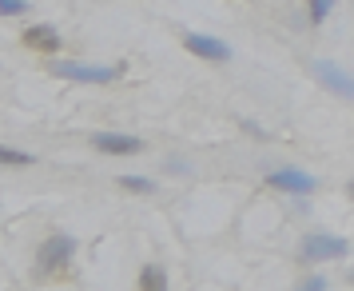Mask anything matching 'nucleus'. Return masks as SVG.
<instances>
[{"label": "nucleus", "mask_w": 354, "mask_h": 291, "mask_svg": "<svg viewBox=\"0 0 354 291\" xmlns=\"http://www.w3.org/2000/svg\"><path fill=\"white\" fill-rule=\"evenodd\" d=\"M330 8H335V0H306V20L322 24V20L330 17Z\"/></svg>", "instance_id": "f8f14e48"}, {"label": "nucleus", "mask_w": 354, "mask_h": 291, "mask_svg": "<svg viewBox=\"0 0 354 291\" xmlns=\"http://www.w3.org/2000/svg\"><path fill=\"white\" fill-rule=\"evenodd\" d=\"M120 188H124V192H140V195H156L160 192V184L147 179V176H120Z\"/></svg>", "instance_id": "9d476101"}, {"label": "nucleus", "mask_w": 354, "mask_h": 291, "mask_svg": "<svg viewBox=\"0 0 354 291\" xmlns=\"http://www.w3.org/2000/svg\"><path fill=\"white\" fill-rule=\"evenodd\" d=\"M183 48L199 56V60H211V64H227L231 60V44L219 40V36H203V33H183Z\"/></svg>", "instance_id": "423d86ee"}, {"label": "nucleus", "mask_w": 354, "mask_h": 291, "mask_svg": "<svg viewBox=\"0 0 354 291\" xmlns=\"http://www.w3.org/2000/svg\"><path fill=\"white\" fill-rule=\"evenodd\" d=\"M140 291H171V279L160 263H144L140 267Z\"/></svg>", "instance_id": "1a4fd4ad"}, {"label": "nucleus", "mask_w": 354, "mask_h": 291, "mask_svg": "<svg viewBox=\"0 0 354 291\" xmlns=\"http://www.w3.org/2000/svg\"><path fill=\"white\" fill-rule=\"evenodd\" d=\"M48 76L72 84H115L124 64H88V60H48Z\"/></svg>", "instance_id": "f03ea898"}, {"label": "nucleus", "mask_w": 354, "mask_h": 291, "mask_svg": "<svg viewBox=\"0 0 354 291\" xmlns=\"http://www.w3.org/2000/svg\"><path fill=\"white\" fill-rule=\"evenodd\" d=\"M267 188L287 195H315L319 192V179L299 172V168H279V172H267Z\"/></svg>", "instance_id": "39448f33"}, {"label": "nucleus", "mask_w": 354, "mask_h": 291, "mask_svg": "<svg viewBox=\"0 0 354 291\" xmlns=\"http://www.w3.org/2000/svg\"><path fill=\"white\" fill-rule=\"evenodd\" d=\"M20 48L36 52V56H56V52L64 48V40H60V28L56 24H28L20 33Z\"/></svg>", "instance_id": "20e7f679"}, {"label": "nucleus", "mask_w": 354, "mask_h": 291, "mask_svg": "<svg viewBox=\"0 0 354 291\" xmlns=\"http://www.w3.org/2000/svg\"><path fill=\"white\" fill-rule=\"evenodd\" d=\"M295 291H326V275L319 272H306L299 283H295Z\"/></svg>", "instance_id": "ddd939ff"}, {"label": "nucleus", "mask_w": 354, "mask_h": 291, "mask_svg": "<svg viewBox=\"0 0 354 291\" xmlns=\"http://www.w3.org/2000/svg\"><path fill=\"white\" fill-rule=\"evenodd\" d=\"M346 195H351V200H354V179H351V184H346Z\"/></svg>", "instance_id": "2eb2a0df"}, {"label": "nucleus", "mask_w": 354, "mask_h": 291, "mask_svg": "<svg viewBox=\"0 0 354 291\" xmlns=\"http://www.w3.org/2000/svg\"><path fill=\"white\" fill-rule=\"evenodd\" d=\"M346 279H351V283H354V267H351V272H346Z\"/></svg>", "instance_id": "dca6fc26"}, {"label": "nucleus", "mask_w": 354, "mask_h": 291, "mask_svg": "<svg viewBox=\"0 0 354 291\" xmlns=\"http://www.w3.org/2000/svg\"><path fill=\"white\" fill-rule=\"evenodd\" d=\"M351 256V240L342 236H326V231H315L299 243V263L303 267H319V263H330V259H346Z\"/></svg>", "instance_id": "7ed1b4c3"}, {"label": "nucleus", "mask_w": 354, "mask_h": 291, "mask_svg": "<svg viewBox=\"0 0 354 291\" xmlns=\"http://www.w3.org/2000/svg\"><path fill=\"white\" fill-rule=\"evenodd\" d=\"M88 144L96 148V152H104V156H140L147 148L140 136H128V132H96Z\"/></svg>", "instance_id": "0eeeda50"}, {"label": "nucleus", "mask_w": 354, "mask_h": 291, "mask_svg": "<svg viewBox=\"0 0 354 291\" xmlns=\"http://www.w3.org/2000/svg\"><path fill=\"white\" fill-rule=\"evenodd\" d=\"M28 8H32L28 0H0V12H4V17H24Z\"/></svg>", "instance_id": "4468645a"}, {"label": "nucleus", "mask_w": 354, "mask_h": 291, "mask_svg": "<svg viewBox=\"0 0 354 291\" xmlns=\"http://www.w3.org/2000/svg\"><path fill=\"white\" fill-rule=\"evenodd\" d=\"M0 160H4V168H32L36 156H32V152H20V148H12V144H4Z\"/></svg>", "instance_id": "9b49d317"}, {"label": "nucleus", "mask_w": 354, "mask_h": 291, "mask_svg": "<svg viewBox=\"0 0 354 291\" xmlns=\"http://www.w3.org/2000/svg\"><path fill=\"white\" fill-rule=\"evenodd\" d=\"M80 252V240L76 236H68V231H56L48 240L40 243V252H36V275L40 279H52V275H60L72 267V259Z\"/></svg>", "instance_id": "f257e3e1"}, {"label": "nucleus", "mask_w": 354, "mask_h": 291, "mask_svg": "<svg viewBox=\"0 0 354 291\" xmlns=\"http://www.w3.org/2000/svg\"><path fill=\"white\" fill-rule=\"evenodd\" d=\"M310 72H315V76H319V84H322V88H330L335 96L354 100V80L338 64H330V60H310Z\"/></svg>", "instance_id": "6e6552de"}]
</instances>
